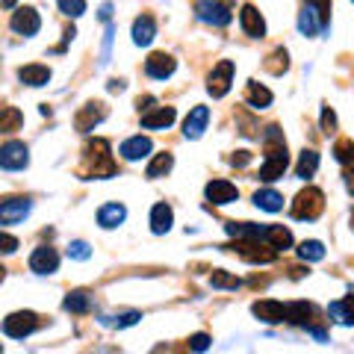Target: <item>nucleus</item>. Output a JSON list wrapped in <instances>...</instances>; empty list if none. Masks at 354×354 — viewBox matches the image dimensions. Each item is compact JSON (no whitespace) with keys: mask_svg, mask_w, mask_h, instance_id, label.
<instances>
[{"mask_svg":"<svg viewBox=\"0 0 354 354\" xmlns=\"http://www.w3.org/2000/svg\"><path fill=\"white\" fill-rule=\"evenodd\" d=\"M115 171L113 145L106 139H88L83 145V160L77 165L80 180H106V177H115Z\"/></svg>","mask_w":354,"mask_h":354,"instance_id":"1","label":"nucleus"},{"mask_svg":"<svg viewBox=\"0 0 354 354\" xmlns=\"http://www.w3.org/2000/svg\"><path fill=\"white\" fill-rule=\"evenodd\" d=\"M263 148H266V160L260 165L257 177L263 183H272L278 177H283V171L290 169V151H286L283 130L278 124H269L263 130Z\"/></svg>","mask_w":354,"mask_h":354,"instance_id":"2","label":"nucleus"},{"mask_svg":"<svg viewBox=\"0 0 354 354\" xmlns=\"http://www.w3.org/2000/svg\"><path fill=\"white\" fill-rule=\"evenodd\" d=\"M325 209V192L316 189V186H307V189H301L295 195V201L290 207V216L298 218V221H316L319 216H322Z\"/></svg>","mask_w":354,"mask_h":354,"instance_id":"3","label":"nucleus"},{"mask_svg":"<svg viewBox=\"0 0 354 354\" xmlns=\"http://www.w3.org/2000/svg\"><path fill=\"white\" fill-rule=\"evenodd\" d=\"M230 251H236L242 260H248V263H263V266H269L278 260V248L269 245L266 239H236V245H227Z\"/></svg>","mask_w":354,"mask_h":354,"instance_id":"4","label":"nucleus"},{"mask_svg":"<svg viewBox=\"0 0 354 354\" xmlns=\"http://www.w3.org/2000/svg\"><path fill=\"white\" fill-rule=\"evenodd\" d=\"M195 15L198 21H204L209 27H227L234 21L230 6L221 3V0H195Z\"/></svg>","mask_w":354,"mask_h":354,"instance_id":"5","label":"nucleus"},{"mask_svg":"<svg viewBox=\"0 0 354 354\" xmlns=\"http://www.w3.org/2000/svg\"><path fill=\"white\" fill-rule=\"evenodd\" d=\"M36 328H39V316L32 313V310H18V313H9L3 319V334L12 337V339L30 337Z\"/></svg>","mask_w":354,"mask_h":354,"instance_id":"6","label":"nucleus"},{"mask_svg":"<svg viewBox=\"0 0 354 354\" xmlns=\"http://www.w3.org/2000/svg\"><path fill=\"white\" fill-rule=\"evenodd\" d=\"M234 71H236L234 59H221L207 77V92L213 97H225L230 92V83H234Z\"/></svg>","mask_w":354,"mask_h":354,"instance_id":"7","label":"nucleus"},{"mask_svg":"<svg viewBox=\"0 0 354 354\" xmlns=\"http://www.w3.org/2000/svg\"><path fill=\"white\" fill-rule=\"evenodd\" d=\"M0 165L6 171H24L30 165V148L18 139H9L3 148H0Z\"/></svg>","mask_w":354,"mask_h":354,"instance_id":"8","label":"nucleus"},{"mask_svg":"<svg viewBox=\"0 0 354 354\" xmlns=\"http://www.w3.org/2000/svg\"><path fill=\"white\" fill-rule=\"evenodd\" d=\"M9 27H12L18 36H36V32L41 30V18H39V12L32 6H21V9H15L12 12V18H9Z\"/></svg>","mask_w":354,"mask_h":354,"instance_id":"9","label":"nucleus"},{"mask_svg":"<svg viewBox=\"0 0 354 354\" xmlns=\"http://www.w3.org/2000/svg\"><path fill=\"white\" fill-rule=\"evenodd\" d=\"M328 15L319 12L313 3H304L301 15H298V30H301V36H319V32L328 30Z\"/></svg>","mask_w":354,"mask_h":354,"instance_id":"10","label":"nucleus"},{"mask_svg":"<svg viewBox=\"0 0 354 354\" xmlns=\"http://www.w3.org/2000/svg\"><path fill=\"white\" fill-rule=\"evenodd\" d=\"M106 118V104H101V101H88L80 113L74 115V127L80 130V133H92L101 121Z\"/></svg>","mask_w":354,"mask_h":354,"instance_id":"11","label":"nucleus"},{"mask_svg":"<svg viewBox=\"0 0 354 354\" xmlns=\"http://www.w3.org/2000/svg\"><path fill=\"white\" fill-rule=\"evenodd\" d=\"M57 269H59V254H57V248L39 245L36 251L30 254V272H36V274H53Z\"/></svg>","mask_w":354,"mask_h":354,"instance_id":"12","label":"nucleus"},{"mask_svg":"<svg viewBox=\"0 0 354 354\" xmlns=\"http://www.w3.org/2000/svg\"><path fill=\"white\" fill-rule=\"evenodd\" d=\"M32 209V201L30 198H6L3 204H0V221L9 227V225H18V221H24Z\"/></svg>","mask_w":354,"mask_h":354,"instance_id":"13","label":"nucleus"},{"mask_svg":"<svg viewBox=\"0 0 354 354\" xmlns=\"http://www.w3.org/2000/svg\"><path fill=\"white\" fill-rule=\"evenodd\" d=\"M177 118L174 106H151L142 113V127L145 130H169Z\"/></svg>","mask_w":354,"mask_h":354,"instance_id":"14","label":"nucleus"},{"mask_svg":"<svg viewBox=\"0 0 354 354\" xmlns=\"http://www.w3.org/2000/svg\"><path fill=\"white\" fill-rule=\"evenodd\" d=\"M251 313L257 316L260 322H266V325H281V322H286V304H281V301H272V298H263V301H254Z\"/></svg>","mask_w":354,"mask_h":354,"instance_id":"15","label":"nucleus"},{"mask_svg":"<svg viewBox=\"0 0 354 354\" xmlns=\"http://www.w3.org/2000/svg\"><path fill=\"white\" fill-rule=\"evenodd\" d=\"M204 195H207V201L209 204H216V207H225V204H234L236 198H239V189L230 180H209L207 183V189H204Z\"/></svg>","mask_w":354,"mask_h":354,"instance_id":"16","label":"nucleus"},{"mask_svg":"<svg viewBox=\"0 0 354 354\" xmlns=\"http://www.w3.org/2000/svg\"><path fill=\"white\" fill-rule=\"evenodd\" d=\"M174 71H177V59L169 57V53H151L145 59V74L153 77V80H169Z\"/></svg>","mask_w":354,"mask_h":354,"instance_id":"17","label":"nucleus"},{"mask_svg":"<svg viewBox=\"0 0 354 354\" xmlns=\"http://www.w3.org/2000/svg\"><path fill=\"white\" fill-rule=\"evenodd\" d=\"M316 316H319V310H316V304H310V301H292V304H286V322H290V325L310 328V325L316 322Z\"/></svg>","mask_w":354,"mask_h":354,"instance_id":"18","label":"nucleus"},{"mask_svg":"<svg viewBox=\"0 0 354 354\" xmlns=\"http://www.w3.org/2000/svg\"><path fill=\"white\" fill-rule=\"evenodd\" d=\"M207 124H209V109L198 104L192 113L186 115V121H183V136H186V139H201L204 130H207Z\"/></svg>","mask_w":354,"mask_h":354,"instance_id":"19","label":"nucleus"},{"mask_svg":"<svg viewBox=\"0 0 354 354\" xmlns=\"http://www.w3.org/2000/svg\"><path fill=\"white\" fill-rule=\"evenodd\" d=\"M151 151H153V142H151L148 136H130V139L121 142V148H118V153H121V157H124L127 162H136V160H142V157H148Z\"/></svg>","mask_w":354,"mask_h":354,"instance_id":"20","label":"nucleus"},{"mask_svg":"<svg viewBox=\"0 0 354 354\" xmlns=\"http://www.w3.org/2000/svg\"><path fill=\"white\" fill-rule=\"evenodd\" d=\"M239 24H242V30H245V36H251V39H263L266 36V21H263V15L257 12V6H242V12H239Z\"/></svg>","mask_w":354,"mask_h":354,"instance_id":"21","label":"nucleus"},{"mask_svg":"<svg viewBox=\"0 0 354 354\" xmlns=\"http://www.w3.org/2000/svg\"><path fill=\"white\" fill-rule=\"evenodd\" d=\"M153 39H157V21L151 15H139L133 21V44L136 48H148Z\"/></svg>","mask_w":354,"mask_h":354,"instance_id":"22","label":"nucleus"},{"mask_svg":"<svg viewBox=\"0 0 354 354\" xmlns=\"http://www.w3.org/2000/svg\"><path fill=\"white\" fill-rule=\"evenodd\" d=\"M124 218H127V207L124 204H104L101 209H97V225H101L104 230H115L124 225Z\"/></svg>","mask_w":354,"mask_h":354,"instance_id":"23","label":"nucleus"},{"mask_svg":"<svg viewBox=\"0 0 354 354\" xmlns=\"http://www.w3.org/2000/svg\"><path fill=\"white\" fill-rule=\"evenodd\" d=\"M171 225H174V209L169 204H153V209H151V230L153 234L157 236L169 234Z\"/></svg>","mask_w":354,"mask_h":354,"instance_id":"24","label":"nucleus"},{"mask_svg":"<svg viewBox=\"0 0 354 354\" xmlns=\"http://www.w3.org/2000/svg\"><path fill=\"white\" fill-rule=\"evenodd\" d=\"M18 80L24 83V86H32V88H39V86H48L50 83V68L48 65H24V68L18 71Z\"/></svg>","mask_w":354,"mask_h":354,"instance_id":"25","label":"nucleus"},{"mask_svg":"<svg viewBox=\"0 0 354 354\" xmlns=\"http://www.w3.org/2000/svg\"><path fill=\"white\" fill-rule=\"evenodd\" d=\"M92 292L88 290H71L68 295H65V301H62V307L68 310V313H77V316H83V313H88L92 310Z\"/></svg>","mask_w":354,"mask_h":354,"instance_id":"26","label":"nucleus"},{"mask_svg":"<svg viewBox=\"0 0 354 354\" xmlns=\"http://www.w3.org/2000/svg\"><path fill=\"white\" fill-rule=\"evenodd\" d=\"M328 316L339 325H354V295H346L328 307Z\"/></svg>","mask_w":354,"mask_h":354,"instance_id":"27","label":"nucleus"},{"mask_svg":"<svg viewBox=\"0 0 354 354\" xmlns=\"http://www.w3.org/2000/svg\"><path fill=\"white\" fill-rule=\"evenodd\" d=\"M269 245H274L278 251L292 248V230L283 227V225H266V236H263Z\"/></svg>","mask_w":354,"mask_h":354,"instance_id":"28","label":"nucleus"},{"mask_svg":"<svg viewBox=\"0 0 354 354\" xmlns=\"http://www.w3.org/2000/svg\"><path fill=\"white\" fill-rule=\"evenodd\" d=\"M245 104L251 109H266V106H272V92L266 86H260L257 80H251L248 88H245Z\"/></svg>","mask_w":354,"mask_h":354,"instance_id":"29","label":"nucleus"},{"mask_svg":"<svg viewBox=\"0 0 354 354\" xmlns=\"http://www.w3.org/2000/svg\"><path fill=\"white\" fill-rule=\"evenodd\" d=\"M254 204H257L260 209H266V213H281L283 209V195L278 189H257L254 192Z\"/></svg>","mask_w":354,"mask_h":354,"instance_id":"30","label":"nucleus"},{"mask_svg":"<svg viewBox=\"0 0 354 354\" xmlns=\"http://www.w3.org/2000/svg\"><path fill=\"white\" fill-rule=\"evenodd\" d=\"M263 68L269 71V74H274V77L286 74V71H290V50H286V48H274L269 57H266Z\"/></svg>","mask_w":354,"mask_h":354,"instance_id":"31","label":"nucleus"},{"mask_svg":"<svg viewBox=\"0 0 354 354\" xmlns=\"http://www.w3.org/2000/svg\"><path fill=\"white\" fill-rule=\"evenodd\" d=\"M316 169H319V153H316V151H304L301 157H298L295 177H301V180H310V177L316 174Z\"/></svg>","mask_w":354,"mask_h":354,"instance_id":"32","label":"nucleus"},{"mask_svg":"<svg viewBox=\"0 0 354 354\" xmlns=\"http://www.w3.org/2000/svg\"><path fill=\"white\" fill-rule=\"evenodd\" d=\"M171 169H174V157H171V153H157V157L151 160V165H148L145 174L151 177V180H160V177H165Z\"/></svg>","mask_w":354,"mask_h":354,"instance_id":"33","label":"nucleus"},{"mask_svg":"<svg viewBox=\"0 0 354 354\" xmlns=\"http://www.w3.org/2000/svg\"><path fill=\"white\" fill-rule=\"evenodd\" d=\"M298 257L304 263H319V260H325V245L319 239H304L298 245Z\"/></svg>","mask_w":354,"mask_h":354,"instance_id":"34","label":"nucleus"},{"mask_svg":"<svg viewBox=\"0 0 354 354\" xmlns=\"http://www.w3.org/2000/svg\"><path fill=\"white\" fill-rule=\"evenodd\" d=\"M142 319L139 310H124V313H115V316H101V325L106 328H130V325H136Z\"/></svg>","mask_w":354,"mask_h":354,"instance_id":"35","label":"nucleus"},{"mask_svg":"<svg viewBox=\"0 0 354 354\" xmlns=\"http://www.w3.org/2000/svg\"><path fill=\"white\" fill-rule=\"evenodd\" d=\"M21 124H24V115H21V109L6 106L3 109V118H0V130H3V133H15Z\"/></svg>","mask_w":354,"mask_h":354,"instance_id":"36","label":"nucleus"},{"mask_svg":"<svg viewBox=\"0 0 354 354\" xmlns=\"http://www.w3.org/2000/svg\"><path fill=\"white\" fill-rule=\"evenodd\" d=\"M209 283L216 286V290H236V286L242 283L239 278H234V274H227V272H213V278H209Z\"/></svg>","mask_w":354,"mask_h":354,"instance_id":"37","label":"nucleus"},{"mask_svg":"<svg viewBox=\"0 0 354 354\" xmlns=\"http://www.w3.org/2000/svg\"><path fill=\"white\" fill-rule=\"evenodd\" d=\"M59 12L68 15V18H80L86 12V0H57Z\"/></svg>","mask_w":354,"mask_h":354,"instance_id":"38","label":"nucleus"},{"mask_svg":"<svg viewBox=\"0 0 354 354\" xmlns=\"http://www.w3.org/2000/svg\"><path fill=\"white\" fill-rule=\"evenodd\" d=\"M334 157H337L342 165H354V142H348V139L337 142V148H334Z\"/></svg>","mask_w":354,"mask_h":354,"instance_id":"39","label":"nucleus"},{"mask_svg":"<svg viewBox=\"0 0 354 354\" xmlns=\"http://www.w3.org/2000/svg\"><path fill=\"white\" fill-rule=\"evenodd\" d=\"M68 257L71 260H88V257H92V248H88V242L74 239L71 245H68Z\"/></svg>","mask_w":354,"mask_h":354,"instance_id":"40","label":"nucleus"},{"mask_svg":"<svg viewBox=\"0 0 354 354\" xmlns=\"http://www.w3.org/2000/svg\"><path fill=\"white\" fill-rule=\"evenodd\" d=\"M113 36H115V27L106 21V32H104V48H101V65L109 62V50H113Z\"/></svg>","mask_w":354,"mask_h":354,"instance_id":"41","label":"nucleus"},{"mask_svg":"<svg viewBox=\"0 0 354 354\" xmlns=\"http://www.w3.org/2000/svg\"><path fill=\"white\" fill-rule=\"evenodd\" d=\"M322 130L328 133V136L330 133H337V115H334V109L330 106H322Z\"/></svg>","mask_w":354,"mask_h":354,"instance_id":"42","label":"nucleus"},{"mask_svg":"<svg viewBox=\"0 0 354 354\" xmlns=\"http://www.w3.org/2000/svg\"><path fill=\"white\" fill-rule=\"evenodd\" d=\"M189 348H192V351H207V348H209V337H207V334H195V337L189 339Z\"/></svg>","mask_w":354,"mask_h":354,"instance_id":"43","label":"nucleus"},{"mask_svg":"<svg viewBox=\"0 0 354 354\" xmlns=\"http://www.w3.org/2000/svg\"><path fill=\"white\" fill-rule=\"evenodd\" d=\"M342 177H346V189H348V195L354 198V165H346V171H342Z\"/></svg>","mask_w":354,"mask_h":354,"instance_id":"44","label":"nucleus"},{"mask_svg":"<svg viewBox=\"0 0 354 354\" xmlns=\"http://www.w3.org/2000/svg\"><path fill=\"white\" fill-rule=\"evenodd\" d=\"M15 248H18V239L3 234V254H15Z\"/></svg>","mask_w":354,"mask_h":354,"instance_id":"45","label":"nucleus"},{"mask_svg":"<svg viewBox=\"0 0 354 354\" xmlns=\"http://www.w3.org/2000/svg\"><path fill=\"white\" fill-rule=\"evenodd\" d=\"M251 153L248 151H236V157H230V165H248Z\"/></svg>","mask_w":354,"mask_h":354,"instance_id":"46","label":"nucleus"},{"mask_svg":"<svg viewBox=\"0 0 354 354\" xmlns=\"http://www.w3.org/2000/svg\"><path fill=\"white\" fill-rule=\"evenodd\" d=\"M97 15H101V21H109L113 18V3H101V12Z\"/></svg>","mask_w":354,"mask_h":354,"instance_id":"47","label":"nucleus"},{"mask_svg":"<svg viewBox=\"0 0 354 354\" xmlns=\"http://www.w3.org/2000/svg\"><path fill=\"white\" fill-rule=\"evenodd\" d=\"M124 80H109V92H124Z\"/></svg>","mask_w":354,"mask_h":354,"instance_id":"48","label":"nucleus"},{"mask_svg":"<svg viewBox=\"0 0 354 354\" xmlns=\"http://www.w3.org/2000/svg\"><path fill=\"white\" fill-rule=\"evenodd\" d=\"M3 6L6 9H15V0H3Z\"/></svg>","mask_w":354,"mask_h":354,"instance_id":"49","label":"nucleus"}]
</instances>
